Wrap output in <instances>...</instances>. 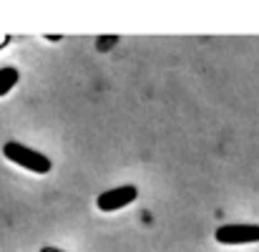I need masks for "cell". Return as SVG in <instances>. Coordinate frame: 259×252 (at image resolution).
<instances>
[{
	"label": "cell",
	"instance_id": "5b68a950",
	"mask_svg": "<svg viewBox=\"0 0 259 252\" xmlns=\"http://www.w3.org/2000/svg\"><path fill=\"white\" fill-rule=\"evenodd\" d=\"M40 252H61V250H56V247H43Z\"/></svg>",
	"mask_w": 259,
	"mask_h": 252
},
{
	"label": "cell",
	"instance_id": "3957f363",
	"mask_svg": "<svg viewBox=\"0 0 259 252\" xmlns=\"http://www.w3.org/2000/svg\"><path fill=\"white\" fill-rule=\"evenodd\" d=\"M139 197V187L134 184H121V187H113V189H106L96 197V207L101 212H118L123 207H128L131 202H136Z\"/></svg>",
	"mask_w": 259,
	"mask_h": 252
},
{
	"label": "cell",
	"instance_id": "7a4b0ae2",
	"mask_svg": "<svg viewBox=\"0 0 259 252\" xmlns=\"http://www.w3.org/2000/svg\"><path fill=\"white\" fill-rule=\"evenodd\" d=\"M214 240L219 245H229V247L254 245L259 242V225H222V227H217Z\"/></svg>",
	"mask_w": 259,
	"mask_h": 252
},
{
	"label": "cell",
	"instance_id": "6da1fadb",
	"mask_svg": "<svg viewBox=\"0 0 259 252\" xmlns=\"http://www.w3.org/2000/svg\"><path fill=\"white\" fill-rule=\"evenodd\" d=\"M3 154L15 167L25 169V171H33V174H48L51 167H53L46 154H40V152H35V149H30V147H25L20 141H8L3 147Z\"/></svg>",
	"mask_w": 259,
	"mask_h": 252
},
{
	"label": "cell",
	"instance_id": "277c9868",
	"mask_svg": "<svg viewBox=\"0 0 259 252\" xmlns=\"http://www.w3.org/2000/svg\"><path fill=\"white\" fill-rule=\"evenodd\" d=\"M20 81V74L15 66H3L0 68V96H8Z\"/></svg>",
	"mask_w": 259,
	"mask_h": 252
}]
</instances>
